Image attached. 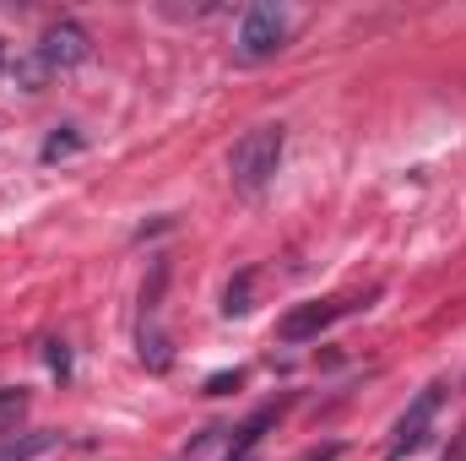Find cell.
<instances>
[{"mask_svg": "<svg viewBox=\"0 0 466 461\" xmlns=\"http://www.w3.org/2000/svg\"><path fill=\"white\" fill-rule=\"evenodd\" d=\"M249 288H255V271H238L228 282V293H223V315H249Z\"/></svg>", "mask_w": 466, "mask_h": 461, "instance_id": "7", "label": "cell"}, {"mask_svg": "<svg viewBox=\"0 0 466 461\" xmlns=\"http://www.w3.org/2000/svg\"><path fill=\"white\" fill-rule=\"evenodd\" d=\"M22 407H27V391H22V385H16V391H11V385H0V424L22 418Z\"/></svg>", "mask_w": 466, "mask_h": 461, "instance_id": "9", "label": "cell"}, {"mask_svg": "<svg viewBox=\"0 0 466 461\" xmlns=\"http://www.w3.org/2000/svg\"><path fill=\"white\" fill-rule=\"evenodd\" d=\"M60 451V435L55 429H27V435H0V461H38Z\"/></svg>", "mask_w": 466, "mask_h": 461, "instance_id": "6", "label": "cell"}, {"mask_svg": "<svg viewBox=\"0 0 466 461\" xmlns=\"http://www.w3.org/2000/svg\"><path fill=\"white\" fill-rule=\"evenodd\" d=\"M238 380H244L238 369H233V374H212V380H207V396H228V391H238Z\"/></svg>", "mask_w": 466, "mask_h": 461, "instance_id": "10", "label": "cell"}, {"mask_svg": "<svg viewBox=\"0 0 466 461\" xmlns=\"http://www.w3.org/2000/svg\"><path fill=\"white\" fill-rule=\"evenodd\" d=\"M82 147V136H76V125H60L49 141H44V163H55V158H71Z\"/></svg>", "mask_w": 466, "mask_h": 461, "instance_id": "8", "label": "cell"}, {"mask_svg": "<svg viewBox=\"0 0 466 461\" xmlns=\"http://www.w3.org/2000/svg\"><path fill=\"white\" fill-rule=\"evenodd\" d=\"M445 461H466V435H461V446H456V451H451Z\"/></svg>", "mask_w": 466, "mask_h": 461, "instance_id": "13", "label": "cell"}, {"mask_svg": "<svg viewBox=\"0 0 466 461\" xmlns=\"http://www.w3.org/2000/svg\"><path fill=\"white\" fill-rule=\"evenodd\" d=\"M228 461H255V456H228Z\"/></svg>", "mask_w": 466, "mask_h": 461, "instance_id": "14", "label": "cell"}, {"mask_svg": "<svg viewBox=\"0 0 466 461\" xmlns=\"http://www.w3.org/2000/svg\"><path fill=\"white\" fill-rule=\"evenodd\" d=\"M282 147H288V130H282V125H255V130H244L228 152V185L238 196H260V190L277 179V169H282Z\"/></svg>", "mask_w": 466, "mask_h": 461, "instance_id": "2", "label": "cell"}, {"mask_svg": "<svg viewBox=\"0 0 466 461\" xmlns=\"http://www.w3.org/2000/svg\"><path fill=\"white\" fill-rule=\"evenodd\" d=\"M0 60H5V49H0Z\"/></svg>", "mask_w": 466, "mask_h": 461, "instance_id": "15", "label": "cell"}, {"mask_svg": "<svg viewBox=\"0 0 466 461\" xmlns=\"http://www.w3.org/2000/svg\"><path fill=\"white\" fill-rule=\"evenodd\" d=\"M369 299H374V293H363V299H315V304H293V310L277 321V337H282V343H309V337L331 332L342 315L363 310Z\"/></svg>", "mask_w": 466, "mask_h": 461, "instance_id": "5", "label": "cell"}, {"mask_svg": "<svg viewBox=\"0 0 466 461\" xmlns=\"http://www.w3.org/2000/svg\"><path fill=\"white\" fill-rule=\"evenodd\" d=\"M288 33H293V22H288L282 5H249L244 22H238V44H233V55H238L244 66H260V60H271V55L288 49Z\"/></svg>", "mask_w": 466, "mask_h": 461, "instance_id": "3", "label": "cell"}, {"mask_svg": "<svg viewBox=\"0 0 466 461\" xmlns=\"http://www.w3.org/2000/svg\"><path fill=\"white\" fill-rule=\"evenodd\" d=\"M49 364H55V374H66V369H71V358H66V343H49Z\"/></svg>", "mask_w": 466, "mask_h": 461, "instance_id": "11", "label": "cell"}, {"mask_svg": "<svg viewBox=\"0 0 466 461\" xmlns=\"http://www.w3.org/2000/svg\"><path fill=\"white\" fill-rule=\"evenodd\" d=\"M87 49H93V38H87V27L82 22H55L22 60H16V82L27 87V93H38L49 77H60V71H71V66H82L87 60Z\"/></svg>", "mask_w": 466, "mask_h": 461, "instance_id": "1", "label": "cell"}, {"mask_svg": "<svg viewBox=\"0 0 466 461\" xmlns=\"http://www.w3.org/2000/svg\"><path fill=\"white\" fill-rule=\"evenodd\" d=\"M440 402H445V385H423V391L412 396V407L396 418V429H390V440H385V461H407L429 446V429H434V418H440Z\"/></svg>", "mask_w": 466, "mask_h": 461, "instance_id": "4", "label": "cell"}, {"mask_svg": "<svg viewBox=\"0 0 466 461\" xmlns=\"http://www.w3.org/2000/svg\"><path fill=\"white\" fill-rule=\"evenodd\" d=\"M337 451H342V446H326V451H309V456H304V461H331V456H337Z\"/></svg>", "mask_w": 466, "mask_h": 461, "instance_id": "12", "label": "cell"}]
</instances>
